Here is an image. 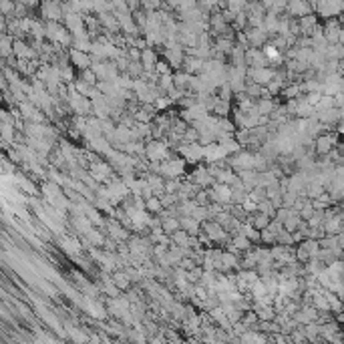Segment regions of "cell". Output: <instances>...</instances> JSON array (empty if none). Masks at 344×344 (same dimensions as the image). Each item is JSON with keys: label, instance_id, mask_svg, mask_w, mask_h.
<instances>
[{"label": "cell", "instance_id": "cell-1", "mask_svg": "<svg viewBox=\"0 0 344 344\" xmlns=\"http://www.w3.org/2000/svg\"><path fill=\"white\" fill-rule=\"evenodd\" d=\"M145 155H147V161H165L169 159L171 153H169V145L167 141H161V139H149L145 143Z\"/></svg>", "mask_w": 344, "mask_h": 344}, {"label": "cell", "instance_id": "cell-2", "mask_svg": "<svg viewBox=\"0 0 344 344\" xmlns=\"http://www.w3.org/2000/svg\"><path fill=\"white\" fill-rule=\"evenodd\" d=\"M228 163L229 167H233L236 171L240 169H256V153L252 151H238V153H233L228 157Z\"/></svg>", "mask_w": 344, "mask_h": 344}, {"label": "cell", "instance_id": "cell-3", "mask_svg": "<svg viewBox=\"0 0 344 344\" xmlns=\"http://www.w3.org/2000/svg\"><path fill=\"white\" fill-rule=\"evenodd\" d=\"M336 133H320L314 139V151L318 155H330L338 145V139L334 137Z\"/></svg>", "mask_w": 344, "mask_h": 344}, {"label": "cell", "instance_id": "cell-4", "mask_svg": "<svg viewBox=\"0 0 344 344\" xmlns=\"http://www.w3.org/2000/svg\"><path fill=\"white\" fill-rule=\"evenodd\" d=\"M111 280H113V284L119 288L121 292H129L131 286H133V280H131L127 270H113L111 272Z\"/></svg>", "mask_w": 344, "mask_h": 344}, {"label": "cell", "instance_id": "cell-5", "mask_svg": "<svg viewBox=\"0 0 344 344\" xmlns=\"http://www.w3.org/2000/svg\"><path fill=\"white\" fill-rule=\"evenodd\" d=\"M159 226L165 233H171L177 231L181 228V222H180V215H159Z\"/></svg>", "mask_w": 344, "mask_h": 344}, {"label": "cell", "instance_id": "cell-6", "mask_svg": "<svg viewBox=\"0 0 344 344\" xmlns=\"http://www.w3.org/2000/svg\"><path fill=\"white\" fill-rule=\"evenodd\" d=\"M272 215H268V213H264V212H254V213H250V217H247V222H250L254 228H258L260 231H262L264 228H268L270 224H272Z\"/></svg>", "mask_w": 344, "mask_h": 344}, {"label": "cell", "instance_id": "cell-7", "mask_svg": "<svg viewBox=\"0 0 344 344\" xmlns=\"http://www.w3.org/2000/svg\"><path fill=\"white\" fill-rule=\"evenodd\" d=\"M143 208H145V212L149 213V215H159L161 212H163V203H161V197L159 196H149V197H145V201H143Z\"/></svg>", "mask_w": 344, "mask_h": 344}, {"label": "cell", "instance_id": "cell-8", "mask_svg": "<svg viewBox=\"0 0 344 344\" xmlns=\"http://www.w3.org/2000/svg\"><path fill=\"white\" fill-rule=\"evenodd\" d=\"M180 222H181V229L189 231L191 236H197L201 231V222H197L194 215H180Z\"/></svg>", "mask_w": 344, "mask_h": 344}, {"label": "cell", "instance_id": "cell-9", "mask_svg": "<svg viewBox=\"0 0 344 344\" xmlns=\"http://www.w3.org/2000/svg\"><path fill=\"white\" fill-rule=\"evenodd\" d=\"M340 109L334 107V109H328V111H318V121H322L324 125H336L340 121Z\"/></svg>", "mask_w": 344, "mask_h": 344}, {"label": "cell", "instance_id": "cell-10", "mask_svg": "<svg viewBox=\"0 0 344 344\" xmlns=\"http://www.w3.org/2000/svg\"><path fill=\"white\" fill-rule=\"evenodd\" d=\"M87 240L91 242V246L93 247H103L105 246V240H107V233L103 231V229H95V228H91L87 233Z\"/></svg>", "mask_w": 344, "mask_h": 344}, {"label": "cell", "instance_id": "cell-11", "mask_svg": "<svg viewBox=\"0 0 344 344\" xmlns=\"http://www.w3.org/2000/svg\"><path fill=\"white\" fill-rule=\"evenodd\" d=\"M229 107L231 103L228 99H219L217 95H215V101H213V107H212V113L215 117H228L229 115Z\"/></svg>", "mask_w": 344, "mask_h": 344}, {"label": "cell", "instance_id": "cell-12", "mask_svg": "<svg viewBox=\"0 0 344 344\" xmlns=\"http://www.w3.org/2000/svg\"><path fill=\"white\" fill-rule=\"evenodd\" d=\"M276 107H278V105L274 103V99H258V101H256V109H258L260 115H268V117H270Z\"/></svg>", "mask_w": 344, "mask_h": 344}, {"label": "cell", "instance_id": "cell-13", "mask_svg": "<svg viewBox=\"0 0 344 344\" xmlns=\"http://www.w3.org/2000/svg\"><path fill=\"white\" fill-rule=\"evenodd\" d=\"M260 244H264V246H274V244H278V231H274L270 226L264 228L262 231H260Z\"/></svg>", "mask_w": 344, "mask_h": 344}, {"label": "cell", "instance_id": "cell-14", "mask_svg": "<svg viewBox=\"0 0 344 344\" xmlns=\"http://www.w3.org/2000/svg\"><path fill=\"white\" fill-rule=\"evenodd\" d=\"M252 77H254V82H258V85H268L276 75H274V71H270V68H260L258 73H252Z\"/></svg>", "mask_w": 344, "mask_h": 344}, {"label": "cell", "instance_id": "cell-15", "mask_svg": "<svg viewBox=\"0 0 344 344\" xmlns=\"http://www.w3.org/2000/svg\"><path fill=\"white\" fill-rule=\"evenodd\" d=\"M334 107H336V101H334L332 95H324L322 93L318 105H316L314 109H316V113H318V111H328V109H334Z\"/></svg>", "mask_w": 344, "mask_h": 344}, {"label": "cell", "instance_id": "cell-16", "mask_svg": "<svg viewBox=\"0 0 344 344\" xmlns=\"http://www.w3.org/2000/svg\"><path fill=\"white\" fill-rule=\"evenodd\" d=\"M183 143H199V129L189 125L183 133Z\"/></svg>", "mask_w": 344, "mask_h": 344}, {"label": "cell", "instance_id": "cell-17", "mask_svg": "<svg viewBox=\"0 0 344 344\" xmlns=\"http://www.w3.org/2000/svg\"><path fill=\"white\" fill-rule=\"evenodd\" d=\"M97 73L95 71H89V68H82L81 71V81L82 82H87V85H91V87H97Z\"/></svg>", "mask_w": 344, "mask_h": 344}, {"label": "cell", "instance_id": "cell-18", "mask_svg": "<svg viewBox=\"0 0 344 344\" xmlns=\"http://www.w3.org/2000/svg\"><path fill=\"white\" fill-rule=\"evenodd\" d=\"M282 95L286 99H296L302 95V85H290V87H284L282 89Z\"/></svg>", "mask_w": 344, "mask_h": 344}, {"label": "cell", "instance_id": "cell-19", "mask_svg": "<svg viewBox=\"0 0 344 344\" xmlns=\"http://www.w3.org/2000/svg\"><path fill=\"white\" fill-rule=\"evenodd\" d=\"M73 63L77 66H81V68H89V65H91L89 57H87V54H82V52H73Z\"/></svg>", "mask_w": 344, "mask_h": 344}, {"label": "cell", "instance_id": "cell-20", "mask_svg": "<svg viewBox=\"0 0 344 344\" xmlns=\"http://www.w3.org/2000/svg\"><path fill=\"white\" fill-rule=\"evenodd\" d=\"M171 105V99L169 97H157L155 99V107H157V111H165Z\"/></svg>", "mask_w": 344, "mask_h": 344}, {"label": "cell", "instance_id": "cell-21", "mask_svg": "<svg viewBox=\"0 0 344 344\" xmlns=\"http://www.w3.org/2000/svg\"><path fill=\"white\" fill-rule=\"evenodd\" d=\"M334 101H336V107H338V109L344 107V91H338V93L334 95Z\"/></svg>", "mask_w": 344, "mask_h": 344}, {"label": "cell", "instance_id": "cell-22", "mask_svg": "<svg viewBox=\"0 0 344 344\" xmlns=\"http://www.w3.org/2000/svg\"><path fill=\"white\" fill-rule=\"evenodd\" d=\"M16 308L20 310L22 316H31V308L26 306V304H22V302H18V300H16Z\"/></svg>", "mask_w": 344, "mask_h": 344}, {"label": "cell", "instance_id": "cell-23", "mask_svg": "<svg viewBox=\"0 0 344 344\" xmlns=\"http://www.w3.org/2000/svg\"><path fill=\"white\" fill-rule=\"evenodd\" d=\"M155 68H157V75L161 77V75H169V68H167V65H161V63H157L155 65Z\"/></svg>", "mask_w": 344, "mask_h": 344}, {"label": "cell", "instance_id": "cell-24", "mask_svg": "<svg viewBox=\"0 0 344 344\" xmlns=\"http://www.w3.org/2000/svg\"><path fill=\"white\" fill-rule=\"evenodd\" d=\"M129 77H141V68L137 66V65H131V68H129Z\"/></svg>", "mask_w": 344, "mask_h": 344}, {"label": "cell", "instance_id": "cell-25", "mask_svg": "<svg viewBox=\"0 0 344 344\" xmlns=\"http://www.w3.org/2000/svg\"><path fill=\"white\" fill-rule=\"evenodd\" d=\"M336 135H344V117H340V121L336 123Z\"/></svg>", "mask_w": 344, "mask_h": 344}, {"label": "cell", "instance_id": "cell-26", "mask_svg": "<svg viewBox=\"0 0 344 344\" xmlns=\"http://www.w3.org/2000/svg\"><path fill=\"white\" fill-rule=\"evenodd\" d=\"M147 54V57H143V63H147V68H151V66H153V65H151V63H153V57H151V52H145Z\"/></svg>", "mask_w": 344, "mask_h": 344}, {"label": "cell", "instance_id": "cell-27", "mask_svg": "<svg viewBox=\"0 0 344 344\" xmlns=\"http://www.w3.org/2000/svg\"><path fill=\"white\" fill-rule=\"evenodd\" d=\"M167 338H169V340H180V336H177V334H173L169 328H167Z\"/></svg>", "mask_w": 344, "mask_h": 344}, {"label": "cell", "instance_id": "cell-28", "mask_svg": "<svg viewBox=\"0 0 344 344\" xmlns=\"http://www.w3.org/2000/svg\"><path fill=\"white\" fill-rule=\"evenodd\" d=\"M338 320H340V322L344 324V314H342V316H338Z\"/></svg>", "mask_w": 344, "mask_h": 344}]
</instances>
